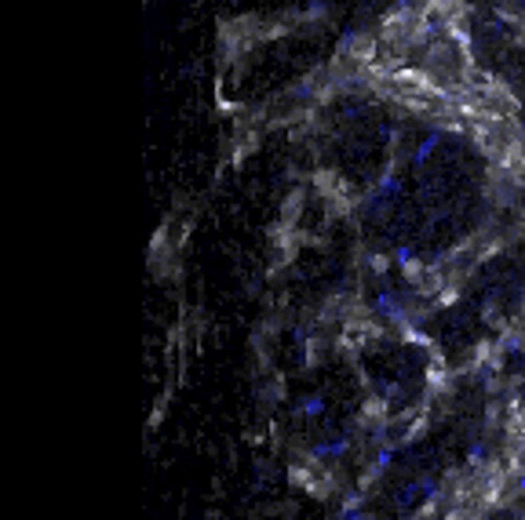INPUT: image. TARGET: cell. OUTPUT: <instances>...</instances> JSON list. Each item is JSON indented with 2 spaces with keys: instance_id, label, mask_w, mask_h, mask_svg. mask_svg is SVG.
<instances>
[{
  "instance_id": "277c9868",
  "label": "cell",
  "mask_w": 525,
  "mask_h": 520,
  "mask_svg": "<svg viewBox=\"0 0 525 520\" xmlns=\"http://www.w3.org/2000/svg\"><path fill=\"white\" fill-rule=\"evenodd\" d=\"M402 189V182H397V175H387L383 182H380V197L383 201H394V193Z\"/></svg>"
},
{
  "instance_id": "52a82bcc",
  "label": "cell",
  "mask_w": 525,
  "mask_h": 520,
  "mask_svg": "<svg viewBox=\"0 0 525 520\" xmlns=\"http://www.w3.org/2000/svg\"><path fill=\"white\" fill-rule=\"evenodd\" d=\"M481 455H486V444H481V440H474V444L467 448V459H471V462H481Z\"/></svg>"
},
{
  "instance_id": "6da1fadb",
  "label": "cell",
  "mask_w": 525,
  "mask_h": 520,
  "mask_svg": "<svg viewBox=\"0 0 525 520\" xmlns=\"http://www.w3.org/2000/svg\"><path fill=\"white\" fill-rule=\"evenodd\" d=\"M372 306H376V313L387 317V320H402V317H405V306H402V302H397V295L387 291V288L372 295Z\"/></svg>"
},
{
  "instance_id": "ba28073f",
  "label": "cell",
  "mask_w": 525,
  "mask_h": 520,
  "mask_svg": "<svg viewBox=\"0 0 525 520\" xmlns=\"http://www.w3.org/2000/svg\"><path fill=\"white\" fill-rule=\"evenodd\" d=\"M521 495H525V476H521Z\"/></svg>"
},
{
  "instance_id": "5b68a950",
  "label": "cell",
  "mask_w": 525,
  "mask_h": 520,
  "mask_svg": "<svg viewBox=\"0 0 525 520\" xmlns=\"http://www.w3.org/2000/svg\"><path fill=\"white\" fill-rule=\"evenodd\" d=\"M394 462V448H383L380 455H376V469H387Z\"/></svg>"
},
{
  "instance_id": "7a4b0ae2",
  "label": "cell",
  "mask_w": 525,
  "mask_h": 520,
  "mask_svg": "<svg viewBox=\"0 0 525 520\" xmlns=\"http://www.w3.org/2000/svg\"><path fill=\"white\" fill-rule=\"evenodd\" d=\"M325 411H328V407H325L321 397H303V400L296 404V415H299V419H321Z\"/></svg>"
},
{
  "instance_id": "8992f818",
  "label": "cell",
  "mask_w": 525,
  "mask_h": 520,
  "mask_svg": "<svg viewBox=\"0 0 525 520\" xmlns=\"http://www.w3.org/2000/svg\"><path fill=\"white\" fill-rule=\"evenodd\" d=\"M394 262H397V266H409V262H412V251H409L405 244H402V248H394Z\"/></svg>"
},
{
  "instance_id": "3957f363",
  "label": "cell",
  "mask_w": 525,
  "mask_h": 520,
  "mask_svg": "<svg viewBox=\"0 0 525 520\" xmlns=\"http://www.w3.org/2000/svg\"><path fill=\"white\" fill-rule=\"evenodd\" d=\"M438 146H442V135H427L424 142L416 146V153H412V164H427V160H431V153H434Z\"/></svg>"
}]
</instances>
